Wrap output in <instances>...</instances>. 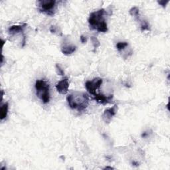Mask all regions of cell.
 <instances>
[{
	"instance_id": "cell-8",
	"label": "cell",
	"mask_w": 170,
	"mask_h": 170,
	"mask_svg": "<svg viewBox=\"0 0 170 170\" xmlns=\"http://www.w3.org/2000/svg\"><path fill=\"white\" fill-rule=\"evenodd\" d=\"M96 101L102 104H106L108 103L111 102L113 95H110V96H106L102 94H96L95 96H94Z\"/></svg>"
},
{
	"instance_id": "cell-13",
	"label": "cell",
	"mask_w": 170,
	"mask_h": 170,
	"mask_svg": "<svg viewBox=\"0 0 170 170\" xmlns=\"http://www.w3.org/2000/svg\"><path fill=\"white\" fill-rule=\"evenodd\" d=\"M140 25H141V30L144 31H148L150 30V27H149V24L145 20H141L140 19Z\"/></svg>"
},
{
	"instance_id": "cell-17",
	"label": "cell",
	"mask_w": 170,
	"mask_h": 170,
	"mask_svg": "<svg viewBox=\"0 0 170 170\" xmlns=\"http://www.w3.org/2000/svg\"><path fill=\"white\" fill-rule=\"evenodd\" d=\"M158 3H159V5H162V7H164V8H165L166 5H167L168 3H169V1H168H168H165V0H161V1H158Z\"/></svg>"
},
{
	"instance_id": "cell-5",
	"label": "cell",
	"mask_w": 170,
	"mask_h": 170,
	"mask_svg": "<svg viewBox=\"0 0 170 170\" xmlns=\"http://www.w3.org/2000/svg\"><path fill=\"white\" fill-rule=\"evenodd\" d=\"M102 84V79L100 78H95L92 80L87 81L85 83V87L88 93L92 95L95 96L97 93L96 90L98 89Z\"/></svg>"
},
{
	"instance_id": "cell-20",
	"label": "cell",
	"mask_w": 170,
	"mask_h": 170,
	"mask_svg": "<svg viewBox=\"0 0 170 170\" xmlns=\"http://www.w3.org/2000/svg\"><path fill=\"white\" fill-rule=\"evenodd\" d=\"M104 169H114V168L112 167H109V166H107V167H106Z\"/></svg>"
},
{
	"instance_id": "cell-7",
	"label": "cell",
	"mask_w": 170,
	"mask_h": 170,
	"mask_svg": "<svg viewBox=\"0 0 170 170\" xmlns=\"http://www.w3.org/2000/svg\"><path fill=\"white\" fill-rule=\"evenodd\" d=\"M69 80L67 78H65V79H62L56 85V90L61 94H66L69 90Z\"/></svg>"
},
{
	"instance_id": "cell-1",
	"label": "cell",
	"mask_w": 170,
	"mask_h": 170,
	"mask_svg": "<svg viewBox=\"0 0 170 170\" xmlns=\"http://www.w3.org/2000/svg\"><path fill=\"white\" fill-rule=\"evenodd\" d=\"M66 100L70 108L80 112L87 108L89 97L87 93L75 91L67 96Z\"/></svg>"
},
{
	"instance_id": "cell-12",
	"label": "cell",
	"mask_w": 170,
	"mask_h": 170,
	"mask_svg": "<svg viewBox=\"0 0 170 170\" xmlns=\"http://www.w3.org/2000/svg\"><path fill=\"white\" fill-rule=\"evenodd\" d=\"M130 14L136 18L137 20L139 21L140 19L139 17V9L137 7H134V8H131L130 9Z\"/></svg>"
},
{
	"instance_id": "cell-6",
	"label": "cell",
	"mask_w": 170,
	"mask_h": 170,
	"mask_svg": "<svg viewBox=\"0 0 170 170\" xmlns=\"http://www.w3.org/2000/svg\"><path fill=\"white\" fill-rule=\"evenodd\" d=\"M118 110V106L114 105L112 107L106 110L102 114V120L106 124H109L111 122L113 117H114L117 113Z\"/></svg>"
},
{
	"instance_id": "cell-9",
	"label": "cell",
	"mask_w": 170,
	"mask_h": 170,
	"mask_svg": "<svg viewBox=\"0 0 170 170\" xmlns=\"http://www.w3.org/2000/svg\"><path fill=\"white\" fill-rule=\"evenodd\" d=\"M27 26L26 23H24L23 25H13L11 26L9 29L8 32L11 35H15L18 33H23L25 28Z\"/></svg>"
},
{
	"instance_id": "cell-14",
	"label": "cell",
	"mask_w": 170,
	"mask_h": 170,
	"mask_svg": "<svg viewBox=\"0 0 170 170\" xmlns=\"http://www.w3.org/2000/svg\"><path fill=\"white\" fill-rule=\"evenodd\" d=\"M127 46V42H119L116 45V48L119 51H122Z\"/></svg>"
},
{
	"instance_id": "cell-11",
	"label": "cell",
	"mask_w": 170,
	"mask_h": 170,
	"mask_svg": "<svg viewBox=\"0 0 170 170\" xmlns=\"http://www.w3.org/2000/svg\"><path fill=\"white\" fill-rule=\"evenodd\" d=\"M8 108H9V105L8 102L3 104L1 106V116H0V118H1L2 120L5 119L7 117V116H8Z\"/></svg>"
},
{
	"instance_id": "cell-19",
	"label": "cell",
	"mask_w": 170,
	"mask_h": 170,
	"mask_svg": "<svg viewBox=\"0 0 170 170\" xmlns=\"http://www.w3.org/2000/svg\"><path fill=\"white\" fill-rule=\"evenodd\" d=\"M80 41L83 42V43H86L87 39L86 37H84V36H83V35H82V36L80 37Z\"/></svg>"
},
{
	"instance_id": "cell-18",
	"label": "cell",
	"mask_w": 170,
	"mask_h": 170,
	"mask_svg": "<svg viewBox=\"0 0 170 170\" xmlns=\"http://www.w3.org/2000/svg\"><path fill=\"white\" fill-rule=\"evenodd\" d=\"M57 27H55V26H51L50 28V31L52 33H56V32H57Z\"/></svg>"
},
{
	"instance_id": "cell-4",
	"label": "cell",
	"mask_w": 170,
	"mask_h": 170,
	"mask_svg": "<svg viewBox=\"0 0 170 170\" xmlns=\"http://www.w3.org/2000/svg\"><path fill=\"white\" fill-rule=\"evenodd\" d=\"M56 3V2L55 0H41L38 2L39 9L40 12L52 16L55 12Z\"/></svg>"
},
{
	"instance_id": "cell-15",
	"label": "cell",
	"mask_w": 170,
	"mask_h": 170,
	"mask_svg": "<svg viewBox=\"0 0 170 170\" xmlns=\"http://www.w3.org/2000/svg\"><path fill=\"white\" fill-rule=\"evenodd\" d=\"M91 41H92V43H93V45L94 49H97L98 47H100V41H98V39L95 37H91Z\"/></svg>"
},
{
	"instance_id": "cell-16",
	"label": "cell",
	"mask_w": 170,
	"mask_h": 170,
	"mask_svg": "<svg viewBox=\"0 0 170 170\" xmlns=\"http://www.w3.org/2000/svg\"><path fill=\"white\" fill-rule=\"evenodd\" d=\"M55 69H56V72L57 73L58 75H61V76H63L65 74V73H64V70L62 69V68L59 64H56L55 66Z\"/></svg>"
},
{
	"instance_id": "cell-3",
	"label": "cell",
	"mask_w": 170,
	"mask_h": 170,
	"mask_svg": "<svg viewBox=\"0 0 170 170\" xmlns=\"http://www.w3.org/2000/svg\"><path fill=\"white\" fill-rule=\"evenodd\" d=\"M37 95L39 97L42 102L47 104L50 100L49 93V84L44 80H37L35 83Z\"/></svg>"
},
{
	"instance_id": "cell-10",
	"label": "cell",
	"mask_w": 170,
	"mask_h": 170,
	"mask_svg": "<svg viewBox=\"0 0 170 170\" xmlns=\"http://www.w3.org/2000/svg\"><path fill=\"white\" fill-rule=\"evenodd\" d=\"M76 49V46H74V45H63L61 47V51L63 54L65 55H71L72 53L75 52Z\"/></svg>"
},
{
	"instance_id": "cell-2",
	"label": "cell",
	"mask_w": 170,
	"mask_h": 170,
	"mask_svg": "<svg viewBox=\"0 0 170 170\" xmlns=\"http://www.w3.org/2000/svg\"><path fill=\"white\" fill-rule=\"evenodd\" d=\"M107 14L104 9H100L97 12L90 13L88 23L92 29L97 30L98 32L106 33L108 31V25L104 17Z\"/></svg>"
}]
</instances>
